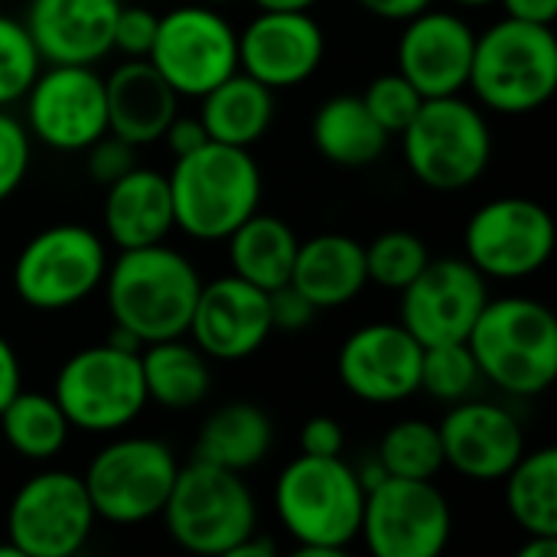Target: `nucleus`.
<instances>
[{"mask_svg": "<svg viewBox=\"0 0 557 557\" xmlns=\"http://www.w3.org/2000/svg\"><path fill=\"white\" fill-rule=\"evenodd\" d=\"M101 287L111 323L127 326L147 346L189 333L202 277L183 251L157 242L117 251Z\"/></svg>", "mask_w": 557, "mask_h": 557, "instance_id": "obj_1", "label": "nucleus"}, {"mask_svg": "<svg viewBox=\"0 0 557 557\" xmlns=\"http://www.w3.org/2000/svg\"><path fill=\"white\" fill-rule=\"evenodd\" d=\"M366 486L343 457H294L274 480V512L297 555L336 557L359 542Z\"/></svg>", "mask_w": 557, "mask_h": 557, "instance_id": "obj_2", "label": "nucleus"}, {"mask_svg": "<svg viewBox=\"0 0 557 557\" xmlns=\"http://www.w3.org/2000/svg\"><path fill=\"white\" fill-rule=\"evenodd\" d=\"M166 183L173 225L193 242H225L261 209V166L245 147L209 140L199 150L176 157Z\"/></svg>", "mask_w": 557, "mask_h": 557, "instance_id": "obj_3", "label": "nucleus"}, {"mask_svg": "<svg viewBox=\"0 0 557 557\" xmlns=\"http://www.w3.org/2000/svg\"><path fill=\"white\" fill-rule=\"evenodd\" d=\"M467 346L486 385L512 398H539L557 379V320L535 297H490Z\"/></svg>", "mask_w": 557, "mask_h": 557, "instance_id": "obj_4", "label": "nucleus"}, {"mask_svg": "<svg viewBox=\"0 0 557 557\" xmlns=\"http://www.w3.org/2000/svg\"><path fill=\"white\" fill-rule=\"evenodd\" d=\"M476 104L496 114H532L557 88V36L545 23L503 16L476 33L470 82Z\"/></svg>", "mask_w": 557, "mask_h": 557, "instance_id": "obj_5", "label": "nucleus"}, {"mask_svg": "<svg viewBox=\"0 0 557 557\" xmlns=\"http://www.w3.org/2000/svg\"><path fill=\"white\" fill-rule=\"evenodd\" d=\"M160 519L183 552L228 557L258 532V503L245 473L193 460L180 467Z\"/></svg>", "mask_w": 557, "mask_h": 557, "instance_id": "obj_6", "label": "nucleus"}, {"mask_svg": "<svg viewBox=\"0 0 557 557\" xmlns=\"http://www.w3.org/2000/svg\"><path fill=\"white\" fill-rule=\"evenodd\" d=\"M398 137L411 176L434 193H460L480 183L493 160L490 121L463 95L424 98Z\"/></svg>", "mask_w": 557, "mask_h": 557, "instance_id": "obj_7", "label": "nucleus"}, {"mask_svg": "<svg viewBox=\"0 0 557 557\" xmlns=\"http://www.w3.org/2000/svg\"><path fill=\"white\" fill-rule=\"evenodd\" d=\"M108 264L104 235L78 222H59L36 232L20 248L13 261V290L39 313L72 310L104 284Z\"/></svg>", "mask_w": 557, "mask_h": 557, "instance_id": "obj_8", "label": "nucleus"}, {"mask_svg": "<svg viewBox=\"0 0 557 557\" xmlns=\"http://www.w3.org/2000/svg\"><path fill=\"white\" fill-rule=\"evenodd\" d=\"M52 398L82 434H117L131 428L147 401L140 352H124L108 343L72 352L52 382Z\"/></svg>", "mask_w": 557, "mask_h": 557, "instance_id": "obj_9", "label": "nucleus"}, {"mask_svg": "<svg viewBox=\"0 0 557 557\" xmlns=\"http://www.w3.org/2000/svg\"><path fill=\"white\" fill-rule=\"evenodd\" d=\"M180 463L157 437H114L85 467L91 509L111 525H144L157 519L176 483Z\"/></svg>", "mask_w": 557, "mask_h": 557, "instance_id": "obj_10", "label": "nucleus"}, {"mask_svg": "<svg viewBox=\"0 0 557 557\" xmlns=\"http://www.w3.org/2000/svg\"><path fill=\"white\" fill-rule=\"evenodd\" d=\"M147 62L180 98H202L222 78L238 72V29L219 7L180 3L157 23Z\"/></svg>", "mask_w": 557, "mask_h": 557, "instance_id": "obj_11", "label": "nucleus"}, {"mask_svg": "<svg viewBox=\"0 0 557 557\" xmlns=\"http://www.w3.org/2000/svg\"><path fill=\"white\" fill-rule=\"evenodd\" d=\"M85 480L72 470H39L10 499L7 542L20 557L78 555L95 532Z\"/></svg>", "mask_w": 557, "mask_h": 557, "instance_id": "obj_12", "label": "nucleus"}, {"mask_svg": "<svg viewBox=\"0 0 557 557\" xmlns=\"http://www.w3.org/2000/svg\"><path fill=\"white\" fill-rule=\"evenodd\" d=\"M555 255L552 212L525 196L483 202L463 228V258L486 281H529Z\"/></svg>", "mask_w": 557, "mask_h": 557, "instance_id": "obj_13", "label": "nucleus"}, {"mask_svg": "<svg viewBox=\"0 0 557 557\" xmlns=\"http://www.w3.org/2000/svg\"><path fill=\"white\" fill-rule=\"evenodd\" d=\"M454 512L434 480L385 476L366 490L359 539L375 557H437L450 545Z\"/></svg>", "mask_w": 557, "mask_h": 557, "instance_id": "obj_14", "label": "nucleus"}, {"mask_svg": "<svg viewBox=\"0 0 557 557\" xmlns=\"http://www.w3.org/2000/svg\"><path fill=\"white\" fill-rule=\"evenodd\" d=\"M23 108L33 144L55 153H85L108 134L104 75L95 65H42Z\"/></svg>", "mask_w": 557, "mask_h": 557, "instance_id": "obj_15", "label": "nucleus"}, {"mask_svg": "<svg viewBox=\"0 0 557 557\" xmlns=\"http://www.w3.org/2000/svg\"><path fill=\"white\" fill-rule=\"evenodd\" d=\"M398 323L421 343H467L490 300L486 277L467 258H431L424 271L398 290Z\"/></svg>", "mask_w": 557, "mask_h": 557, "instance_id": "obj_16", "label": "nucleus"}, {"mask_svg": "<svg viewBox=\"0 0 557 557\" xmlns=\"http://www.w3.org/2000/svg\"><path fill=\"white\" fill-rule=\"evenodd\" d=\"M421 352L424 346L401 323H366L343 339L336 379L366 405H398L418 395Z\"/></svg>", "mask_w": 557, "mask_h": 557, "instance_id": "obj_17", "label": "nucleus"}, {"mask_svg": "<svg viewBox=\"0 0 557 557\" xmlns=\"http://www.w3.org/2000/svg\"><path fill=\"white\" fill-rule=\"evenodd\" d=\"M323 55L326 33L310 10H261L238 33V69L271 91L313 78Z\"/></svg>", "mask_w": 557, "mask_h": 557, "instance_id": "obj_18", "label": "nucleus"}, {"mask_svg": "<svg viewBox=\"0 0 557 557\" xmlns=\"http://www.w3.org/2000/svg\"><path fill=\"white\" fill-rule=\"evenodd\" d=\"M476 49V29L467 23V16L454 10H437L434 3L414 16L405 20V29L398 36V69L421 98H444V95H463L470 82Z\"/></svg>", "mask_w": 557, "mask_h": 557, "instance_id": "obj_19", "label": "nucleus"}, {"mask_svg": "<svg viewBox=\"0 0 557 557\" xmlns=\"http://www.w3.org/2000/svg\"><path fill=\"white\" fill-rule=\"evenodd\" d=\"M437 431L444 467L473 483H499L529 450L519 418L506 405L480 401L476 395L450 405Z\"/></svg>", "mask_w": 557, "mask_h": 557, "instance_id": "obj_20", "label": "nucleus"}, {"mask_svg": "<svg viewBox=\"0 0 557 557\" xmlns=\"http://www.w3.org/2000/svg\"><path fill=\"white\" fill-rule=\"evenodd\" d=\"M268 290L222 274L202 284L189 320V339L209 356V362H245L271 339Z\"/></svg>", "mask_w": 557, "mask_h": 557, "instance_id": "obj_21", "label": "nucleus"}, {"mask_svg": "<svg viewBox=\"0 0 557 557\" xmlns=\"http://www.w3.org/2000/svg\"><path fill=\"white\" fill-rule=\"evenodd\" d=\"M121 0H29L23 26L42 65H98L114 52Z\"/></svg>", "mask_w": 557, "mask_h": 557, "instance_id": "obj_22", "label": "nucleus"}, {"mask_svg": "<svg viewBox=\"0 0 557 557\" xmlns=\"http://www.w3.org/2000/svg\"><path fill=\"white\" fill-rule=\"evenodd\" d=\"M108 131L127 144L150 147L163 137L166 124L180 114V95L147 59H124L104 75Z\"/></svg>", "mask_w": 557, "mask_h": 557, "instance_id": "obj_23", "label": "nucleus"}, {"mask_svg": "<svg viewBox=\"0 0 557 557\" xmlns=\"http://www.w3.org/2000/svg\"><path fill=\"white\" fill-rule=\"evenodd\" d=\"M104 242L117 251L166 242L173 225V199L166 173L153 166H134L121 180L104 186L101 206Z\"/></svg>", "mask_w": 557, "mask_h": 557, "instance_id": "obj_24", "label": "nucleus"}, {"mask_svg": "<svg viewBox=\"0 0 557 557\" xmlns=\"http://www.w3.org/2000/svg\"><path fill=\"white\" fill-rule=\"evenodd\" d=\"M290 284L317 310H339L352 304L369 284L366 245L343 232H323L300 242Z\"/></svg>", "mask_w": 557, "mask_h": 557, "instance_id": "obj_25", "label": "nucleus"}, {"mask_svg": "<svg viewBox=\"0 0 557 557\" xmlns=\"http://www.w3.org/2000/svg\"><path fill=\"white\" fill-rule=\"evenodd\" d=\"M271 447H274L271 414L255 401H228L202 421L196 434L193 460H206L232 473H248L268 460Z\"/></svg>", "mask_w": 557, "mask_h": 557, "instance_id": "obj_26", "label": "nucleus"}, {"mask_svg": "<svg viewBox=\"0 0 557 557\" xmlns=\"http://www.w3.org/2000/svg\"><path fill=\"white\" fill-rule=\"evenodd\" d=\"M310 140L333 166L366 170L385 157L392 134L369 114L359 95H333L313 111Z\"/></svg>", "mask_w": 557, "mask_h": 557, "instance_id": "obj_27", "label": "nucleus"}, {"mask_svg": "<svg viewBox=\"0 0 557 557\" xmlns=\"http://www.w3.org/2000/svg\"><path fill=\"white\" fill-rule=\"evenodd\" d=\"M274 111H277L274 91L242 69L199 98V121L206 124L209 140L245 147V150L264 140V134L274 124Z\"/></svg>", "mask_w": 557, "mask_h": 557, "instance_id": "obj_28", "label": "nucleus"}, {"mask_svg": "<svg viewBox=\"0 0 557 557\" xmlns=\"http://www.w3.org/2000/svg\"><path fill=\"white\" fill-rule=\"evenodd\" d=\"M140 372L147 401L166 411H193L212 392L209 356L186 336L147 343L140 349Z\"/></svg>", "mask_w": 557, "mask_h": 557, "instance_id": "obj_29", "label": "nucleus"}, {"mask_svg": "<svg viewBox=\"0 0 557 557\" xmlns=\"http://www.w3.org/2000/svg\"><path fill=\"white\" fill-rule=\"evenodd\" d=\"M225 245H228V268L235 277L261 290H274L290 281L300 238L281 215L258 209L225 238Z\"/></svg>", "mask_w": 557, "mask_h": 557, "instance_id": "obj_30", "label": "nucleus"}, {"mask_svg": "<svg viewBox=\"0 0 557 557\" xmlns=\"http://www.w3.org/2000/svg\"><path fill=\"white\" fill-rule=\"evenodd\" d=\"M0 434L10 444V450L23 460L49 463L69 444L72 424L52 395L20 388L13 401L0 411Z\"/></svg>", "mask_w": 557, "mask_h": 557, "instance_id": "obj_31", "label": "nucleus"}, {"mask_svg": "<svg viewBox=\"0 0 557 557\" xmlns=\"http://www.w3.org/2000/svg\"><path fill=\"white\" fill-rule=\"evenodd\" d=\"M506 506L525 535H557V450H525L503 476Z\"/></svg>", "mask_w": 557, "mask_h": 557, "instance_id": "obj_32", "label": "nucleus"}, {"mask_svg": "<svg viewBox=\"0 0 557 557\" xmlns=\"http://www.w3.org/2000/svg\"><path fill=\"white\" fill-rule=\"evenodd\" d=\"M375 460L388 476L405 480H434L444 470V447L437 424L424 418H401L395 421L375 450Z\"/></svg>", "mask_w": 557, "mask_h": 557, "instance_id": "obj_33", "label": "nucleus"}, {"mask_svg": "<svg viewBox=\"0 0 557 557\" xmlns=\"http://www.w3.org/2000/svg\"><path fill=\"white\" fill-rule=\"evenodd\" d=\"M480 385H483V375L467 343L424 346L418 392H424L428 398L441 405H457V401L473 398Z\"/></svg>", "mask_w": 557, "mask_h": 557, "instance_id": "obj_34", "label": "nucleus"}, {"mask_svg": "<svg viewBox=\"0 0 557 557\" xmlns=\"http://www.w3.org/2000/svg\"><path fill=\"white\" fill-rule=\"evenodd\" d=\"M431 261V248L421 235L408 228H392L375 235L366 245V274L369 284H379L385 290H405Z\"/></svg>", "mask_w": 557, "mask_h": 557, "instance_id": "obj_35", "label": "nucleus"}, {"mask_svg": "<svg viewBox=\"0 0 557 557\" xmlns=\"http://www.w3.org/2000/svg\"><path fill=\"white\" fill-rule=\"evenodd\" d=\"M42 59L26 33L23 20L0 13V108H13L36 82Z\"/></svg>", "mask_w": 557, "mask_h": 557, "instance_id": "obj_36", "label": "nucleus"}, {"mask_svg": "<svg viewBox=\"0 0 557 557\" xmlns=\"http://www.w3.org/2000/svg\"><path fill=\"white\" fill-rule=\"evenodd\" d=\"M359 98H362V104L369 108V114H372L392 137L401 134V131L411 124V117L418 114V108H421V101H424L421 91H418L401 72H385V75L372 78Z\"/></svg>", "mask_w": 557, "mask_h": 557, "instance_id": "obj_37", "label": "nucleus"}, {"mask_svg": "<svg viewBox=\"0 0 557 557\" xmlns=\"http://www.w3.org/2000/svg\"><path fill=\"white\" fill-rule=\"evenodd\" d=\"M33 163V137L10 108H0V202L16 196Z\"/></svg>", "mask_w": 557, "mask_h": 557, "instance_id": "obj_38", "label": "nucleus"}, {"mask_svg": "<svg viewBox=\"0 0 557 557\" xmlns=\"http://www.w3.org/2000/svg\"><path fill=\"white\" fill-rule=\"evenodd\" d=\"M157 23L160 16L150 7L121 3L114 16V52H121L124 59H147L157 36Z\"/></svg>", "mask_w": 557, "mask_h": 557, "instance_id": "obj_39", "label": "nucleus"}, {"mask_svg": "<svg viewBox=\"0 0 557 557\" xmlns=\"http://www.w3.org/2000/svg\"><path fill=\"white\" fill-rule=\"evenodd\" d=\"M85 160H88V173L95 183L108 186L114 180H121L124 173H131L137 166V147L114 137L111 131L101 134L88 150H85Z\"/></svg>", "mask_w": 557, "mask_h": 557, "instance_id": "obj_40", "label": "nucleus"}, {"mask_svg": "<svg viewBox=\"0 0 557 557\" xmlns=\"http://www.w3.org/2000/svg\"><path fill=\"white\" fill-rule=\"evenodd\" d=\"M268 307H271V326L274 333H304L317 320V307L287 281L274 290H268Z\"/></svg>", "mask_w": 557, "mask_h": 557, "instance_id": "obj_41", "label": "nucleus"}, {"mask_svg": "<svg viewBox=\"0 0 557 557\" xmlns=\"http://www.w3.org/2000/svg\"><path fill=\"white\" fill-rule=\"evenodd\" d=\"M346 450V431L336 418L317 414L300 428V454L307 457H343Z\"/></svg>", "mask_w": 557, "mask_h": 557, "instance_id": "obj_42", "label": "nucleus"}, {"mask_svg": "<svg viewBox=\"0 0 557 557\" xmlns=\"http://www.w3.org/2000/svg\"><path fill=\"white\" fill-rule=\"evenodd\" d=\"M160 140H166V147H170L173 157H186V153L199 150L202 144H209V131H206V124L199 121V114H196V117L176 114V117L166 124V131H163Z\"/></svg>", "mask_w": 557, "mask_h": 557, "instance_id": "obj_43", "label": "nucleus"}, {"mask_svg": "<svg viewBox=\"0 0 557 557\" xmlns=\"http://www.w3.org/2000/svg\"><path fill=\"white\" fill-rule=\"evenodd\" d=\"M23 388V366L13 349V343L0 333V411L13 401V395Z\"/></svg>", "mask_w": 557, "mask_h": 557, "instance_id": "obj_44", "label": "nucleus"}, {"mask_svg": "<svg viewBox=\"0 0 557 557\" xmlns=\"http://www.w3.org/2000/svg\"><path fill=\"white\" fill-rule=\"evenodd\" d=\"M366 13L379 16V20H388V23H405L408 16L428 10L434 0H356Z\"/></svg>", "mask_w": 557, "mask_h": 557, "instance_id": "obj_45", "label": "nucleus"}, {"mask_svg": "<svg viewBox=\"0 0 557 557\" xmlns=\"http://www.w3.org/2000/svg\"><path fill=\"white\" fill-rule=\"evenodd\" d=\"M503 3L506 16L529 20V23H545L552 26L557 20V0H496Z\"/></svg>", "mask_w": 557, "mask_h": 557, "instance_id": "obj_46", "label": "nucleus"}, {"mask_svg": "<svg viewBox=\"0 0 557 557\" xmlns=\"http://www.w3.org/2000/svg\"><path fill=\"white\" fill-rule=\"evenodd\" d=\"M277 555V545L271 539H264L261 532H255L251 539H245L235 552L228 557H274Z\"/></svg>", "mask_w": 557, "mask_h": 557, "instance_id": "obj_47", "label": "nucleus"}, {"mask_svg": "<svg viewBox=\"0 0 557 557\" xmlns=\"http://www.w3.org/2000/svg\"><path fill=\"white\" fill-rule=\"evenodd\" d=\"M522 557H555L557 555V535H529V542L522 545Z\"/></svg>", "mask_w": 557, "mask_h": 557, "instance_id": "obj_48", "label": "nucleus"}, {"mask_svg": "<svg viewBox=\"0 0 557 557\" xmlns=\"http://www.w3.org/2000/svg\"><path fill=\"white\" fill-rule=\"evenodd\" d=\"M108 346H114V349H124V352H140L144 349V343L127 330V326H111V333H108V339H104Z\"/></svg>", "mask_w": 557, "mask_h": 557, "instance_id": "obj_49", "label": "nucleus"}, {"mask_svg": "<svg viewBox=\"0 0 557 557\" xmlns=\"http://www.w3.org/2000/svg\"><path fill=\"white\" fill-rule=\"evenodd\" d=\"M258 10H313L320 0H251Z\"/></svg>", "mask_w": 557, "mask_h": 557, "instance_id": "obj_50", "label": "nucleus"}, {"mask_svg": "<svg viewBox=\"0 0 557 557\" xmlns=\"http://www.w3.org/2000/svg\"><path fill=\"white\" fill-rule=\"evenodd\" d=\"M454 7H463V10H480V7H490L496 0H450Z\"/></svg>", "mask_w": 557, "mask_h": 557, "instance_id": "obj_51", "label": "nucleus"}, {"mask_svg": "<svg viewBox=\"0 0 557 557\" xmlns=\"http://www.w3.org/2000/svg\"><path fill=\"white\" fill-rule=\"evenodd\" d=\"M0 557H20V552L7 542V545H0Z\"/></svg>", "mask_w": 557, "mask_h": 557, "instance_id": "obj_52", "label": "nucleus"}, {"mask_svg": "<svg viewBox=\"0 0 557 557\" xmlns=\"http://www.w3.org/2000/svg\"><path fill=\"white\" fill-rule=\"evenodd\" d=\"M199 3H209V7H225V3H235V0H199Z\"/></svg>", "mask_w": 557, "mask_h": 557, "instance_id": "obj_53", "label": "nucleus"}]
</instances>
